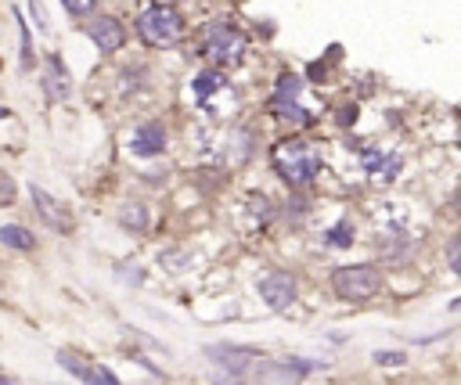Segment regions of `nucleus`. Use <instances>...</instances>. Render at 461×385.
Returning <instances> with one entry per match:
<instances>
[{
  "label": "nucleus",
  "instance_id": "obj_16",
  "mask_svg": "<svg viewBox=\"0 0 461 385\" xmlns=\"http://www.w3.org/2000/svg\"><path fill=\"white\" fill-rule=\"evenodd\" d=\"M227 87V80H223V72H216V69H206V72H198L195 76V97L198 101H209L216 90H223Z\"/></svg>",
  "mask_w": 461,
  "mask_h": 385
},
{
  "label": "nucleus",
  "instance_id": "obj_25",
  "mask_svg": "<svg viewBox=\"0 0 461 385\" xmlns=\"http://www.w3.org/2000/svg\"><path fill=\"white\" fill-rule=\"evenodd\" d=\"M4 116H8V108H0V119H4Z\"/></svg>",
  "mask_w": 461,
  "mask_h": 385
},
{
  "label": "nucleus",
  "instance_id": "obj_6",
  "mask_svg": "<svg viewBox=\"0 0 461 385\" xmlns=\"http://www.w3.org/2000/svg\"><path fill=\"white\" fill-rule=\"evenodd\" d=\"M260 299L270 310H288L296 303V278L288 270H270L260 278Z\"/></svg>",
  "mask_w": 461,
  "mask_h": 385
},
{
  "label": "nucleus",
  "instance_id": "obj_11",
  "mask_svg": "<svg viewBox=\"0 0 461 385\" xmlns=\"http://www.w3.org/2000/svg\"><path fill=\"white\" fill-rule=\"evenodd\" d=\"M43 87H47V94H51L54 101H69V94H73L69 69H65V62L58 58V54H51V58H47V69H43Z\"/></svg>",
  "mask_w": 461,
  "mask_h": 385
},
{
  "label": "nucleus",
  "instance_id": "obj_3",
  "mask_svg": "<svg viewBox=\"0 0 461 385\" xmlns=\"http://www.w3.org/2000/svg\"><path fill=\"white\" fill-rule=\"evenodd\" d=\"M332 288L346 303H368L371 295L382 292V273L371 263H354V266H339L332 270Z\"/></svg>",
  "mask_w": 461,
  "mask_h": 385
},
{
  "label": "nucleus",
  "instance_id": "obj_26",
  "mask_svg": "<svg viewBox=\"0 0 461 385\" xmlns=\"http://www.w3.org/2000/svg\"><path fill=\"white\" fill-rule=\"evenodd\" d=\"M0 385H11V381H8V378H0Z\"/></svg>",
  "mask_w": 461,
  "mask_h": 385
},
{
  "label": "nucleus",
  "instance_id": "obj_10",
  "mask_svg": "<svg viewBox=\"0 0 461 385\" xmlns=\"http://www.w3.org/2000/svg\"><path fill=\"white\" fill-rule=\"evenodd\" d=\"M314 364H303V360H292V364H263V367H256V381L260 385H292V381H300L307 371H310Z\"/></svg>",
  "mask_w": 461,
  "mask_h": 385
},
{
  "label": "nucleus",
  "instance_id": "obj_14",
  "mask_svg": "<svg viewBox=\"0 0 461 385\" xmlns=\"http://www.w3.org/2000/svg\"><path fill=\"white\" fill-rule=\"evenodd\" d=\"M130 148H134V155H144V158H148V155H159V151L166 148V130H162L159 123H144V126H137Z\"/></svg>",
  "mask_w": 461,
  "mask_h": 385
},
{
  "label": "nucleus",
  "instance_id": "obj_20",
  "mask_svg": "<svg viewBox=\"0 0 461 385\" xmlns=\"http://www.w3.org/2000/svg\"><path fill=\"white\" fill-rule=\"evenodd\" d=\"M15 195H18V188H15V180L0 170V205H15Z\"/></svg>",
  "mask_w": 461,
  "mask_h": 385
},
{
  "label": "nucleus",
  "instance_id": "obj_1",
  "mask_svg": "<svg viewBox=\"0 0 461 385\" xmlns=\"http://www.w3.org/2000/svg\"><path fill=\"white\" fill-rule=\"evenodd\" d=\"M270 162H274V170L277 177L288 184V188H307L317 180V170H321V155L310 141L303 137H288L281 141L274 151H270Z\"/></svg>",
  "mask_w": 461,
  "mask_h": 385
},
{
  "label": "nucleus",
  "instance_id": "obj_18",
  "mask_svg": "<svg viewBox=\"0 0 461 385\" xmlns=\"http://www.w3.org/2000/svg\"><path fill=\"white\" fill-rule=\"evenodd\" d=\"M324 245H328V249H346V245H354V227L346 224V219H342V224H335V227L324 234Z\"/></svg>",
  "mask_w": 461,
  "mask_h": 385
},
{
  "label": "nucleus",
  "instance_id": "obj_15",
  "mask_svg": "<svg viewBox=\"0 0 461 385\" xmlns=\"http://www.w3.org/2000/svg\"><path fill=\"white\" fill-rule=\"evenodd\" d=\"M120 224H123L130 234H144V231H148V205L127 202V205L120 209Z\"/></svg>",
  "mask_w": 461,
  "mask_h": 385
},
{
  "label": "nucleus",
  "instance_id": "obj_22",
  "mask_svg": "<svg viewBox=\"0 0 461 385\" xmlns=\"http://www.w3.org/2000/svg\"><path fill=\"white\" fill-rule=\"evenodd\" d=\"M62 4H65L73 15H87V11H94V0H62Z\"/></svg>",
  "mask_w": 461,
  "mask_h": 385
},
{
  "label": "nucleus",
  "instance_id": "obj_23",
  "mask_svg": "<svg viewBox=\"0 0 461 385\" xmlns=\"http://www.w3.org/2000/svg\"><path fill=\"white\" fill-rule=\"evenodd\" d=\"M447 266L457 273L461 270V263H457V238H450V245H447Z\"/></svg>",
  "mask_w": 461,
  "mask_h": 385
},
{
  "label": "nucleus",
  "instance_id": "obj_5",
  "mask_svg": "<svg viewBox=\"0 0 461 385\" xmlns=\"http://www.w3.org/2000/svg\"><path fill=\"white\" fill-rule=\"evenodd\" d=\"M300 90H303V80L292 76V72H281L277 83H274V97H270V108L296 123H310V112L300 108Z\"/></svg>",
  "mask_w": 461,
  "mask_h": 385
},
{
  "label": "nucleus",
  "instance_id": "obj_8",
  "mask_svg": "<svg viewBox=\"0 0 461 385\" xmlns=\"http://www.w3.org/2000/svg\"><path fill=\"white\" fill-rule=\"evenodd\" d=\"M87 36H90V43H94L97 50H105V54L120 50L123 40H127L120 18H112V15H97V18H90V22H87Z\"/></svg>",
  "mask_w": 461,
  "mask_h": 385
},
{
  "label": "nucleus",
  "instance_id": "obj_21",
  "mask_svg": "<svg viewBox=\"0 0 461 385\" xmlns=\"http://www.w3.org/2000/svg\"><path fill=\"white\" fill-rule=\"evenodd\" d=\"M375 364L378 367H403V364H408V353H403V349H396V353H375Z\"/></svg>",
  "mask_w": 461,
  "mask_h": 385
},
{
  "label": "nucleus",
  "instance_id": "obj_12",
  "mask_svg": "<svg viewBox=\"0 0 461 385\" xmlns=\"http://www.w3.org/2000/svg\"><path fill=\"white\" fill-rule=\"evenodd\" d=\"M364 170L371 173V180L378 184H389L396 173H400V155L396 151H364Z\"/></svg>",
  "mask_w": 461,
  "mask_h": 385
},
{
  "label": "nucleus",
  "instance_id": "obj_24",
  "mask_svg": "<svg viewBox=\"0 0 461 385\" xmlns=\"http://www.w3.org/2000/svg\"><path fill=\"white\" fill-rule=\"evenodd\" d=\"M29 11H33L36 26H40V29H47V15H43V8H40V0H29Z\"/></svg>",
  "mask_w": 461,
  "mask_h": 385
},
{
  "label": "nucleus",
  "instance_id": "obj_2",
  "mask_svg": "<svg viewBox=\"0 0 461 385\" xmlns=\"http://www.w3.org/2000/svg\"><path fill=\"white\" fill-rule=\"evenodd\" d=\"M137 36L144 43H152V47H173L184 36V18H181L177 8H169V4H152L137 18Z\"/></svg>",
  "mask_w": 461,
  "mask_h": 385
},
{
  "label": "nucleus",
  "instance_id": "obj_9",
  "mask_svg": "<svg viewBox=\"0 0 461 385\" xmlns=\"http://www.w3.org/2000/svg\"><path fill=\"white\" fill-rule=\"evenodd\" d=\"M206 357H209L220 371H227V374H245L249 364L256 360V349H249V346H209Z\"/></svg>",
  "mask_w": 461,
  "mask_h": 385
},
{
  "label": "nucleus",
  "instance_id": "obj_19",
  "mask_svg": "<svg viewBox=\"0 0 461 385\" xmlns=\"http://www.w3.org/2000/svg\"><path fill=\"white\" fill-rule=\"evenodd\" d=\"M15 22H18V33H22V69L36 65V50H33V36H29V26L22 18V11H15Z\"/></svg>",
  "mask_w": 461,
  "mask_h": 385
},
{
  "label": "nucleus",
  "instance_id": "obj_13",
  "mask_svg": "<svg viewBox=\"0 0 461 385\" xmlns=\"http://www.w3.org/2000/svg\"><path fill=\"white\" fill-rule=\"evenodd\" d=\"M29 195H33V202H36V212H40V219L47 227H54V231H69L73 224L65 219V212H62V205H58V198H51L43 188H29Z\"/></svg>",
  "mask_w": 461,
  "mask_h": 385
},
{
  "label": "nucleus",
  "instance_id": "obj_4",
  "mask_svg": "<svg viewBox=\"0 0 461 385\" xmlns=\"http://www.w3.org/2000/svg\"><path fill=\"white\" fill-rule=\"evenodd\" d=\"M202 54L213 58L216 65H238L245 54V36L231 22H213L202 36Z\"/></svg>",
  "mask_w": 461,
  "mask_h": 385
},
{
  "label": "nucleus",
  "instance_id": "obj_7",
  "mask_svg": "<svg viewBox=\"0 0 461 385\" xmlns=\"http://www.w3.org/2000/svg\"><path fill=\"white\" fill-rule=\"evenodd\" d=\"M54 360L62 364L65 371H73L83 385H120V378H115L108 367H101V364H83L80 357H73L69 349H58L54 353Z\"/></svg>",
  "mask_w": 461,
  "mask_h": 385
},
{
  "label": "nucleus",
  "instance_id": "obj_17",
  "mask_svg": "<svg viewBox=\"0 0 461 385\" xmlns=\"http://www.w3.org/2000/svg\"><path fill=\"white\" fill-rule=\"evenodd\" d=\"M0 242H4V245H11V249H18V252H29V249L36 245V238H33L26 227H18V224L0 227Z\"/></svg>",
  "mask_w": 461,
  "mask_h": 385
}]
</instances>
